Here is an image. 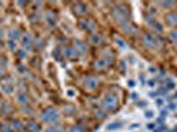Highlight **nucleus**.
Masks as SVG:
<instances>
[{
	"label": "nucleus",
	"mask_w": 177,
	"mask_h": 132,
	"mask_svg": "<svg viewBox=\"0 0 177 132\" xmlns=\"http://www.w3.org/2000/svg\"><path fill=\"white\" fill-rule=\"evenodd\" d=\"M112 15H114L115 20L119 24L128 23L130 21V12L126 7H115V8L112 9Z\"/></svg>",
	"instance_id": "obj_1"
},
{
	"label": "nucleus",
	"mask_w": 177,
	"mask_h": 132,
	"mask_svg": "<svg viewBox=\"0 0 177 132\" xmlns=\"http://www.w3.org/2000/svg\"><path fill=\"white\" fill-rule=\"evenodd\" d=\"M58 118H60V114H58V111L56 108H53V107L46 108L45 111L41 114V119H43V122H45V123H56V122L58 120Z\"/></svg>",
	"instance_id": "obj_2"
},
{
	"label": "nucleus",
	"mask_w": 177,
	"mask_h": 132,
	"mask_svg": "<svg viewBox=\"0 0 177 132\" xmlns=\"http://www.w3.org/2000/svg\"><path fill=\"white\" fill-rule=\"evenodd\" d=\"M103 107H105L107 111H114L118 107V97L112 92L107 94L103 99Z\"/></svg>",
	"instance_id": "obj_3"
},
{
	"label": "nucleus",
	"mask_w": 177,
	"mask_h": 132,
	"mask_svg": "<svg viewBox=\"0 0 177 132\" xmlns=\"http://www.w3.org/2000/svg\"><path fill=\"white\" fill-rule=\"evenodd\" d=\"M78 26L82 31H94L95 29V24L90 19H82V20H79L78 21Z\"/></svg>",
	"instance_id": "obj_4"
},
{
	"label": "nucleus",
	"mask_w": 177,
	"mask_h": 132,
	"mask_svg": "<svg viewBox=\"0 0 177 132\" xmlns=\"http://www.w3.org/2000/svg\"><path fill=\"white\" fill-rule=\"evenodd\" d=\"M21 45H23V49H25V50H29V49H32V46H33V37H32L31 35L23 36Z\"/></svg>",
	"instance_id": "obj_5"
},
{
	"label": "nucleus",
	"mask_w": 177,
	"mask_h": 132,
	"mask_svg": "<svg viewBox=\"0 0 177 132\" xmlns=\"http://www.w3.org/2000/svg\"><path fill=\"white\" fill-rule=\"evenodd\" d=\"M144 44H146L148 48H156L157 46V41L156 38L153 37L152 35H144Z\"/></svg>",
	"instance_id": "obj_6"
},
{
	"label": "nucleus",
	"mask_w": 177,
	"mask_h": 132,
	"mask_svg": "<svg viewBox=\"0 0 177 132\" xmlns=\"http://www.w3.org/2000/svg\"><path fill=\"white\" fill-rule=\"evenodd\" d=\"M8 38L11 41H15V42H16L17 40H20L21 38V32L19 31V29H11V31L8 32Z\"/></svg>",
	"instance_id": "obj_7"
},
{
	"label": "nucleus",
	"mask_w": 177,
	"mask_h": 132,
	"mask_svg": "<svg viewBox=\"0 0 177 132\" xmlns=\"http://www.w3.org/2000/svg\"><path fill=\"white\" fill-rule=\"evenodd\" d=\"M85 85H86V87H87V89H90V90L97 89L98 79H97V78H94V77H87L85 79Z\"/></svg>",
	"instance_id": "obj_8"
},
{
	"label": "nucleus",
	"mask_w": 177,
	"mask_h": 132,
	"mask_svg": "<svg viewBox=\"0 0 177 132\" xmlns=\"http://www.w3.org/2000/svg\"><path fill=\"white\" fill-rule=\"evenodd\" d=\"M74 46H75V52L77 53H81V54H85L86 52H87V45L86 44H83L82 41H75L74 42Z\"/></svg>",
	"instance_id": "obj_9"
},
{
	"label": "nucleus",
	"mask_w": 177,
	"mask_h": 132,
	"mask_svg": "<svg viewBox=\"0 0 177 132\" xmlns=\"http://www.w3.org/2000/svg\"><path fill=\"white\" fill-rule=\"evenodd\" d=\"M17 102L20 104H23V106H28V102H29V99H28V97H26V94L24 91H20V92H17Z\"/></svg>",
	"instance_id": "obj_10"
},
{
	"label": "nucleus",
	"mask_w": 177,
	"mask_h": 132,
	"mask_svg": "<svg viewBox=\"0 0 177 132\" xmlns=\"http://www.w3.org/2000/svg\"><path fill=\"white\" fill-rule=\"evenodd\" d=\"M74 11L78 15H85V13H87V6L83 3H78V4H75Z\"/></svg>",
	"instance_id": "obj_11"
},
{
	"label": "nucleus",
	"mask_w": 177,
	"mask_h": 132,
	"mask_svg": "<svg viewBox=\"0 0 177 132\" xmlns=\"http://www.w3.org/2000/svg\"><path fill=\"white\" fill-rule=\"evenodd\" d=\"M25 128H26V131H29V132H40V129H41L40 124L34 123V122H29V123H26Z\"/></svg>",
	"instance_id": "obj_12"
},
{
	"label": "nucleus",
	"mask_w": 177,
	"mask_h": 132,
	"mask_svg": "<svg viewBox=\"0 0 177 132\" xmlns=\"http://www.w3.org/2000/svg\"><path fill=\"white\" fill-rule=\"evenodd\" d=\"M11 127L13 129H16V131H23L24 128H25V126H24L23 123H21L19 119H12L11 122Z\"/></svg>",
	"instance_id": "obj_13"
},
{
	"label": "nucleus",
	"mask_w": 177,
	"mask_h": 132,
	"mask_svg": "<svg viewBox=\"0 0 177 132\" xmlns=\"http://www.w3.org/2000/svg\"><path fill=\"white\" fill-rule=\"evenodd\" d=\"M13 85L12 83H7V82H4L3 85H1V90H3L6 94H12L13 92Z\"/></svg>",
	"instance_id": "obj_14"
},
{
	"label": "nucleus",
	"mask_w": 177,
	"mask_h": 132,
	"mask_svg": "<svg viewBox=\"0 0 177 132\" xmlns=\"http://www.w3.org/2000/svg\"><path fill=\"white\" fill-rule=\"evenodd\" d=\"M120 26H122V29L124 32H127V33H134V32H135V28L131 25V24H130V21H128V23L120 24Z\"/></svg>",
	"instance_id": "obj_15"
},
{
	"label": "nucleus",
	"mask_w": 177,
	"mask_h": 132,
	"mask_svg": "<svg viewBox=\"0 0 177 132\" xmlns=\"http://www.w3.org/2000/svg\"><path fill=\"white\" fill-rule=\"evenodd\" d=\"M63 54L68 58H73V57H75L77 52H75V49H73V48H66L65 50H63Z\"/></svg>",
	"instance_id": "obj_16"
},
{
	"label": "nucleus",
	"mask_w": 177,
	"mask_h": 132,
	"mask_svg": "<svg viewBox=\"0 0 177 132\" xmlns=\"http://www.w3.org/2000/svg\"><path fill=\"white\" fill-rule=\"evenodd\" d=\"M90 40H91V44H94V45H98V44H102L103 38L100 35H93L91 37H90Z\"/></svg>",
	"instance_id": "obj_17"
},
{
	"label": "nucleus",
	"mask_w": 177,
	"mask_h": 132,
	"mask_svg": "<svg viewBox=\"0 0 177 132\" xmlns=\"http://www.w3.org/2000/svg\"><path fill=\"white\" fill-rule=\"evenodd\" d=\"M45 17H46V21H48L49 25H54L56 24V20H54V15L50 13V12H48V13L45 15Z\"/></svg>",
	"instance_id": "obj_18"
},
{
	"label": "nucleus",
	"mask_w": 177,
	"mask_h": 132,
	"mask_svg": "<svg viewBox=\"0 0 177 132\" xmlns=\"http://www.w3.org/2000/svg\"><path fill=\"white\" fill-rule=\"evenodd\" d=\"M168 23L169 24H177V12H174V13H171L168 16Z\"/></svg>",
	"instance_id": "obj_19"
},
{
	"label": "nucleus",
	"mask_w": 177,
	"mask_h": 132,
	"mask_svg": "<svg viewBox=\"0 0 177 132\" xmlns=\"http://www.w3.org/2000/svg\"><path fill=\"white\" fill-rule=\"evenodd\" d=\"M0 131L1 132H15V129L9 124H1L0 126Z\"/></svg>",
	"instance_id": "obj_20"
},
{
	"label": "nucleus",
	"mask_w": 177,
	"mask_h": 132,
	"mask_svg": "<svg viewBox=\"0 0 177 132\" xmlns=\"http://www.w3.org/2000/svg\"><path fill=\"white\" fill-rule=\"evenodd\" d=\"M70 132H85V127L82 124H75L74 127H72Z\"/></svg>",
	"instance_id": "obj_21"
},
{
	"label": "nucleus",
	"mask_w": 177,
	"mask_h": 132,
	"mask_svg": "<svg viewBox=\"0 0 177 132\" xmlns=\"http://www.w3.org/2000/svg\"><path fill=\"white\" fill-rule=\"evenodd\" d=\"M0 110H1V111H3L4 114H8V112L11 111V106H9V104L7 103V102H4V103L1 104V106H0Z\"/></svg>",
	"instance_id": "obj_22"
},
{
	"label": "nucleus",
	"mask_w": 177,
	"mask_h": 132,
	"mask_svg": "<svg viewBox=\"0 0 177 132\" xmlns=\"http://www.w3.org/2000/svg\"><path fill=\"white\" fill-rule=\"evenodd\" d=\"M45 132H62V128L58 126H52V127H49V128H46Z\"/></svg>",
	"instance_id": "obj_23"
},
{
	"label": "nucleus",
	"mask_w": 177,
	"mask_h": 132,
	"mask_svg": "<svg viewBox=\"0 0 177 132\" xmlns=\"http://www.w3.org/2000/svg\"><path fill=\"white\" fill-rule=\"evenodd\" d=\"M7 46H8V49L9 50H12V52H15L16 50V42L15 41H11V40H8V42H7Z\"/></svg>",
	"instance_id": "obj_24"
},
{
	"label": "nucleus",
	"mask_w": 177,
	"mask_h": 132,
	"mask_svg": "<svg viewBox=\"0 0 177 132\" xmlns=\"http://www.w3.org/2000/svg\"><path fill=\"white\" fill-rule=\"evenodd\" d=\"M120 126H122L120 123H112V124H110V126L107 127V129H109V131H114V129L120 128Z\"/></svg>",
	"instance_id": "obj_25"
},
{
	"label": "nucleus",
	"mask_w": 177,
	"mask_h": 132,
	"mask_svg": "<svg viewBox=\"0 0 177 132\" xmlns=\"http://www.w3.org/2000/svg\"><path fill=\"white\" fill-rule=\"evenodd\" d=\"M169 37H171V40H172V41H174V42H177V31L171 32V35H169Z\"/></svg>",
	"instance_id": "obj_26"
},
{
	"label": "nucleus",
	"mask_w": 177,
	"mask_h": 132,
	"mask_svg": "<svg viewBox=\"0 0 177 132\" xmlns=\"http://www.w3.org/2000/svg\"><path fill=\"white\" fill-rule=\"evenodd\" d=\"M17 57L19 58H25V56H26V53H25V50H23V49H21V50H17Z\"/></svg>",
	"instance_id": "obj_27"
},
{
	"label": "nucleus",
	"mask_w": 177,
	"mask_h": 132,
	"mask_svg": "<svg viewBox=\"0 0 177 132\" xmlns=\"http://www.w3.org/2000/svg\"><path fill=\"white\" fill-rule=\"evenodd\" d=\"M105 65H106L105 60H99V61L97 62V65H95V66H97V67H105Z\"/></svg>",
	"instance_id": "obj_28"
},
{
	"label": "nucleus",
	"mask_w": 177,
	"mask_h": 132,
	"mask_svg": "<svg viewBox=\"0 0 177 132\" xmlns=\"http://www.w3.org/2000/svg\"><path fill=\"white\" fill-rule=\"evenodd\" d=\"M68 95H69V97H70V98H73V97H74V95H75L74 90H73V89H69V90H68Z\"/></svg>",
	"instance_id": "obj_29"
},
{
	"label": "nucleus",
	"mask_w": 177,
	"mask_h": 132,
	"mask_svg": "<svg viewBox=\"0 0 177 132\" xmlns=\"http://www.w3.org/2000/svg\"><path fill=\"white\" fill-rule=\"evenodd\" d=\"M17 70H19V72H20L21 73V74H24V73H25L26 72V70H25V67H24V66H17Z\"/></svg>",
	"instance_id": "obj_30"
},
{
	"label": "nucleus",
	"mask_w": 177,
	"mask_h": 132,
	"mask_svg": "<svg viewBox=\"0 0 177 132\" xmlns=\"http://www.w3.org/2000/svg\"><path fill=\"white\" fill-rule=\"evenodd\" d=\"M53 57H54V58H60L61 57V53H60V50H58V49L56 50L54 53H53Z\"/></svg>",
	"instance_id": "obj_31"
},
{
	"label": "nucleus",
	"mask_w": 177,
	"mask_h": 132,
	"mask_svg": "<svg viewBox=\"0 0 177 132\" xmlns=\"http://www.w3.org/2000/svg\"><path fill=\"white\" fill-rule=\"evenodd\" d=\"M161 6H167V7L173 6V1H164V3H161Z\"/></svg>",
	"instance_id": "obj_32"
},
{
	"label": "nucleus",
	"mask_w": 177,
	"mask_h": 132,
	"mask_svg": "<svg viewBox=\"0 0 177 132\" xmlns=\"http://www.w3.org/2000/svg\"><path fill=\"white\" fill-rule=\"evenodd\" d=\"M167 82H168V83H167V87H168V89H172V87L174 86V83H172V81H167Z\"/></svg>",
	"instance_id": "obj_33"
},
{
	"label": "nucleus",
	"mask_w": 177,
	"mask_h": 132,
	"mask_svg": "<svg viewBox=\"0 0 177 132\" xmlns=\"http://www.w3.org/2000/svg\"><path fill=\"white\" fill-rule=\"evenodd\" d=\"M146 116H147V118H152V116H153V112H152V111H147L146 112Z\"/></svg>",
	"instance_id": "obj_34"
},
{
	"label": "nucleus",
	"mask_w": 177,
	"mask_h": 132,
	"mask_svg": "<svg viewBox=\"0 0 177 132\" xmlns=\"http://www.w3.org/2000/svg\"><path fill=\"white\" fill-rule=\"evenodd\" d=\"M156 103H157V106H161V104H163V101H161V99H157Z\"/></svg>",
	"instance_id": "obj_35"
},
{
	"label": "nucleus",
	"mask_w": 177,
	"mask_h": 132,
	"mask_svg": "<svg viewBox=\"0 0 177 132\" xmlns=\"http://www.w3.org/2000/svg\"><path fill=\"white\" fill-rule=\"evenodd\" d=\"M118 44H119L120 46H124V42H123L122 40H119V38H118Z\"/></svg>",
	"instance_id": "obj_36"
},
{
	"label": "nucleus",
	"mask_w": 177,
	"mask_h": 132,
	"mask_svg": "<svg viewBox=\"0 0 177 132\" xmlns=\"http://www.w3.org/2000/svg\"><path fill=\"white\" fill-rule=\"evenodd\" d=\"M148 128L149 129H155V124H148Z\"/></svg>",
	"instance_id": "obj_37"
},
{
	"label": "nucleus",
	"mask_w": 177,
	"mask_h": 132,
	"mask_svg": "<svg viewBox=\"0 0 177 132\" xmlns=\"http://www.w3.org/2000/svg\"><path fill=\"white\" fill-rule=\"evenodd\" d=\"M17 4H19V6H20V7L25 6V3H24V1H17Z\"/></svg>",
	"instance_id": "obj_38"
},
{
	"label": "nucleus",
	"mask_w": 177,
	"mask_h": 132,
	"mask_svg": "<svg viewBox=\"0 0 177 132\" xmlns=\"http://www.w3.org/2000/svg\"><path fill=\"white\" fill-rule=\"evenodd\" d=\"M128 85H130V86H131V87H134V86H135V83H134V81H130V83H128Z\"/></svg>",
	"instance_id": "obj_39"
},
{
	"label": "nucleus",
	"mask_w": 177,
	"mask_h": 132,
	"mask_svg": "<svg viewBox=\"0 0 177 132\" xmlns=\"http://www.w3.org/2000/svg\"><path fill=\"white\" fill-rule=\"evenodd\" d=\"M149 86H155V82H153V81H149Z\"/></svg>",
	"instance_id": "obj_40"
},
{
	"label": "nucleus",
	"mask_w": 177,
	"mask_h": 132,
	"mask_svg": "<svg viewBox=\"0 0 177 132\" xmlns=\"http://www.w3.org/2000/svg\"><path fill=\"white\" fill-rule=\"evenodd\" d=\"M3 74H4V72H3V70H0V77H1Z\"/></svg>",
	"instance_id": "obj_41"
},
{
	"label": "nucleus",
	"mask_w": 177,
	"mask_h": 132,
	"mask_svg": "<svg viewBox=\"0 0 177 132\" xmlns=\"http://www.w3.org/2000/svg\"><path fill=\"white\" fill-rule=\"evenodd\" d=\"M0 38H1V32H0Z\"/></svg>",
	"instance_id": "obj_42"
},
{
	"label": "nucleus",
	"mask_w": 177,
	"mask_h": 132,
	"mask_svg": "<svg viewBox=\"0 0 177 132\" xmlns=\"http://www.w3.org/2000/svg\"><path fill=\"white\" fill-rule=\"evenodd\" d=\"M176 98H177V94H176Z\"/></svg>",
	"instance_id": "obj_43"
}]
</instances>
